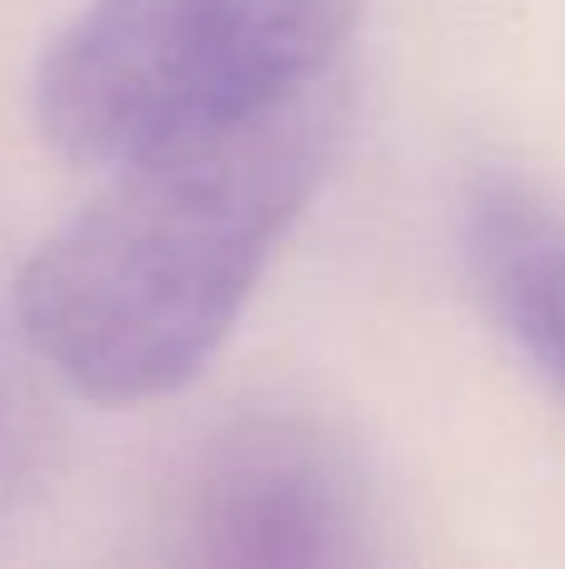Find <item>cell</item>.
Wrapping results in <instances>:
<instances>
[{
  "instance_id": "cell-1",
  "label": "cell",
  "mask_w": 565,
  "mask_h": 569,
  "mask_svg": "<svg viewBox=\"0 0 565 569\" xmlns=\"http://www.w3.org/2000/svg\"><path fill=\"white\" fill-rule=\"evenodd\" d=\"M346 76L110 166V186L16 280V325L100 405L190 385L240 320L346 136Z\"/></svg>"
},
{
  "instance_id": "cell-2",
  "label": "cell",
  "mask_w": 565,
  "mask_h": 569,
  "mask_svg": "<svg viewBox=\"0 0 565 569\" xmlns=\"http://www.w3.org/2000/svg\"><path fill=\"white\" fill-rule=\"evenodd\" d=\"M360 0H90L40 56L36 126L120 166L340 70Z\"/></svg>"
},
{
  "instance_id": "cell-3",
  "label": "cell",
  "mask_w": 565,
  "mask_h": 569,
  "mask_svg": "<svg viewBox=\"0 0 565 569\" xmlns=\"http://www.w3.org/2000/svg\"><path fill=\"white\" fill-rule=\"evenodd\" d=\"M170 560L316 569L370 555V495L350 450L296 410L226 420L186 460L166 505Z\"/></svg>"
},
{
  "instance_id": "cell-4",
  "label": "cell",
  "mask_w": 565,
  "mask_h": 569,
  "mask_svg": "<svg viewBox=\"0 0 565 569\" xmlns=\"http://www.w3.org/2000/svg\"><path fill=\"white\" fill-rule=\"evenodd\" d=\"M36 455V425H30V405L26 395L10 385V375L0 370V500L10 490H20Z\"/></svg>"
},
{
  "instance_id": "cell-5",
  "label": "cell",
  "mask_w": 565,
  "mask_h": 569,
  "mask_svg": "<svg viewBox=\"0 0 565 569\" xmlns=\"http://www.w3.org/2000/svg\"><path fill=\"white\" fill-rule=\"evenodd\" d=\"M511 345H516V350L565 395V295L556 305H546V310H541Z\"/></svg>"
}]
</instances>
